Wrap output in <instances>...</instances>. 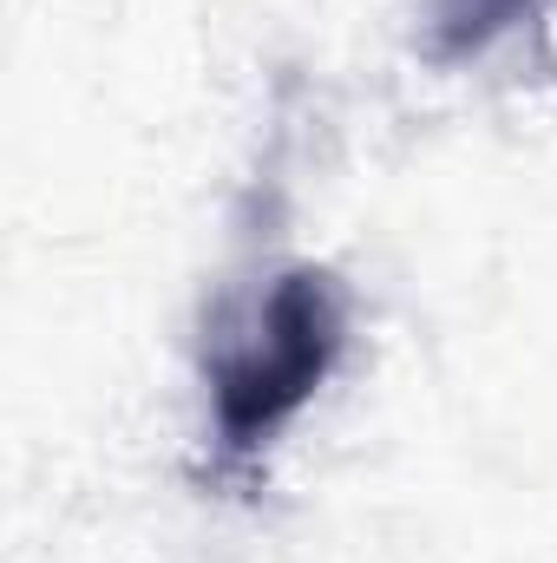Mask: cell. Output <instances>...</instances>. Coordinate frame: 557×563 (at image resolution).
Masks as SVG:
<instances>
[{"instance_id": "7a4b0ae2", "label": "cell", "mask_w": 557, "mask_h": 563, "mask_svg": "<svg viewBox=\"0 0 557 563\" xmlns=\"http://www.w3.org/2000/svg\"><path fill=\"white\" fill-rule=\"evenodd\" d=\"M532 13L538 0H419V46L433 66H459V59L492 53Z\"/></svg>"}, {"instance_id": "6da1fadb", "label": "cell", "mask_w": 557, "mask_h": 563, "mask_svg": "<svg viewBox=\"0 0 557 563\" xmlns=\"http://www.w3.org/2000/svg\"><path fill=\"white\" fill-rule=\"evenodd\" d=\"M348 347V288L321 263H288L256 295L230 301L204 341L210 452L223 478H256L282 426L335 374Z\"/></svg>"}]
</instances>
